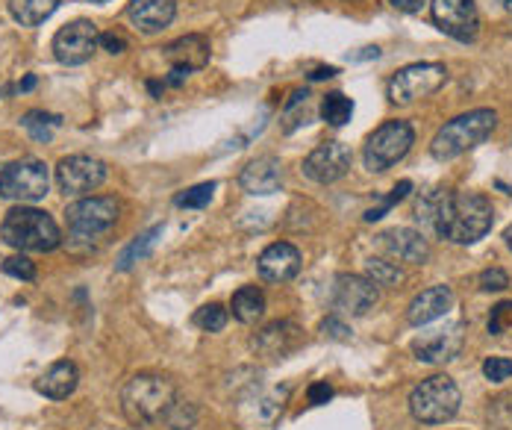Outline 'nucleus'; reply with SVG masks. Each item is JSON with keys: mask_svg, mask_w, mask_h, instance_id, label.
Listing matches in <instances>:
<instances>
[{"mask_svg": "<svg viewBox=\"0 0 512 430\" xmlns=\"http://www.w3.org/2000/svg\"><path fill=\"white\" fill-rule=\"evenodd\" d=\"M415 218L430 233L454 245H474L492 230L495 210H492V201L480 192L433 189L418 201Z\"/></svg>", "mask_w": 512, "mask_h": 430, "instance_id": "nucleus-1", "label": "nucleus"}, {"mask_svg": "<svg viewBox=\"0 0 512 430\" xmlns=\"http://www.w3.org/2000/svg\"><path fill=\"white\" fill-rule=\"evenodd\" d=\"M495 127H498V112L495 109L483 107L462 112V115L451 118L448 124L439 127V133L430 142V154L439 162L457 160L462 154H468L471 148H477L480 142H486Z\"/></svg>", "mask_w": 512, "mask_h": 430, "instance_id": "nucleus-2", "label": "nucleus"}, {"mask_svg": "<svg viewBox=\"0 0 512 430\" xmlns=\"http://www.w3.org/2000/svg\"><path fill=\"white\" fill-rule=\"evenodd\" d=\"M0 236L15 251L48 254L62 245V233H59L56 221L45 210H36V207H12L0 224Z\"/></svg>", "mask_w": 512, "mask_h": 430, "instance_id": "nucleus-3", "label": "nucleus"}, {"mask_svg": "<svg viewBox=\"0 0 512 430\" xmlns=\"http://www.w3.org/2000/svg\"><path fill=\"white\" fill-rule=\"evenodd\" d=\"M174 401H177V386L171 377L136 375L121 389V410L133 425H151L162 419Z\"/></svg>", "mask_w": 512, "mask_h": 430, "instance_id": "nucleus-4", "label": "nucleus"}, {"mask_svg": "<svg viewBox=\"0 0 512 430\" xmlns=\"http://www.w3.org/2000/svg\"><path fill=\"white\" fill-rule=\"evenodd\" d=\"M462 392L457 380L448 375H433L421 380L410 392V413L421 425H445L460 413Z\"/></svg>", "mask_w": 512, "mask_h": 430, "instance_id": "nucleus-5", "label": "nucleus"}, {"mask_svg": "<svg viewBox=\"0 0 512 430\" xmlns=\"http://www.w3.org/2000/svg\"><path fill=\"white\" fill-rule=\"evenodd\" d=\"M121 213V204L115 198H83L65 210V224H68V239L71 242H98L103 239Z\"/></svg>", "mask_w": 512, "mask_h": 430, "instance_id": "nucleus-6", "label": "nucleus"}, {"mask_svg": "<svg viewBox=\"0 0 512 430\" xmlns=\"http://www.w3.org/2000/svg\"><path fill=\"white\" fill-rule=\"evenodd\" d=\"M412 145H415V130H412L410 121H401V118L386 121L365 142V151H362L365 168L380 174V171L404 160L412 151Z\"/></svg>", "mask_w": 512, "mask_h": 430, "instance_id": "nucleus-7", "label": "nucleus"}, {"mask_svg": "<svg viewBox=\"0 0 512 430\" xmlns=\"http://www.w3.org/2000/svg\"><path fill=\"white\" fill-rule=\"evenodd\" d=\"M51 174L48 165L36 157H24L15 162H0V198L33 204L48 195Z\"/></svg>", "mask_w": 512, "mask_h": 430, "instance_id": "nucleus-8", "label": "nucleus"}, {"mask_svg": "<svg viewBox=\"0 0 512 430\" xmlns=\"http://www.w3.org/2000/svg\"><path fill=\"white\" fill-rule=\"evenodd\" d=\"M445 80H448V68L442 62H412L389 80V101L401 107L424 101L433 92H439Z\"/></svg>", "mask_w": 512, "mask_h": 430, "instance_id": "nucleus-9", "label": "nucleus"}, {"mask_svg": "<svg viewBox=\"0 0 512 430\" xmlns=\"http://www.w3.org/2000/svg\"><path fill=\"white\" fill-rule=\"evenodd\" d=\"M53 56L62 65H83L101 48V33L92 21L77 18L53 36Z\"/></svg>", "mask_w": 512, "mask_h": 430, "instance_id": "nucleus-10", "label": "nucleus"}, {"mask_svg": "<svg viewBox=\"0 0 512 430\" xmlns=\"http://www.w3.org/2000/svg\"><path fill=\"white\" fill-rule=\"evenodd\" d=\"M430 15L433 24L457 39V42H474L477 30H480V15L474 0H430Z\"/></svg>", "mask_w": 512, "mask_h": 430, "instance_id": "nucleus-11", "label": "nucleus"}, {"mask_svg": "<svg viewBox=\"0 0 512 430\" xmlns=\"http://www.w3.org/2000/svg\"><path fill=\"white\" fill-rule=\"evenodd\" d=\"M106 180V162L86 154L65 157L56 165V183L65 195H89Z\"/></svg>", "mask_w": 512, "mask_h": 430, "instance_id": "nucleus-12", "label": "nucleus"}, {"mask_svg": "<svg viewBox=\"0 0 512 430\" xmlns=\"http://www.w3.org/2000/svg\"><path fill=\"white\" fill-rule=\"evenodd\" d=\"M351 148L342 145V142H321L307 160H304V174H307L312 183H336L348 174L351 168Z\"/></svg>", "mask_w": 512, "mask_h": 430, "instance_id": "nucleus-13", "label": "nucleus"}, {"mask_svg": "<svg viewBox=\"0 0 512 430\" xmlns=\"http://www.w3.org/2000/svg\"><path fill=\"white\" fill-rule=\"evenodd\" d=\"M380 292L377 286L362 277V274H339L336 277V286H333V307L339 313H348V316H365L368 310H374Z\"/></svg>", "mask_w": 512, "mask_h": 430, "instance_id": "nucleus-14", "label": "nucleus"}, {"mask_svg": "<svg viewBox=\"0 0 512 430\" xmlns=\"http://www.w3.org/2000/svg\"><path fill=\"white\" fill-rule=\"evenodd\" d=\"M462 351V324L436 327L412 342V354L421 363H448Z\"/></svg>", "mask_w": 512, "mask_h": 430, "instance_id": "nucleus-15", "label": "nucleus"}, {"mask_svg": "<svg viewBox=\"0 0 512 430\" xmlns=\"http://www.w3.org/2000/svg\"><path fill=\"white\" fill-rule=\"evenodd\" d=\"M304 342V330L295 322H274L254 336V348L262 357L283 360Z\"/></svg>", "mask_w": 512, "mask_h": 430, "instance_id": "nucleus-16", "label": "nucleus"}, {"mask_svg": "<svg viewBox=\"0 0 512 430\" xmlns=\"http://www.w3.org/2000/svg\"><path fill=\"white\" fill-rule=\"evenodd\" d=\"M380 245L401 263H412V266H424L430 257V245L424 239L421 230L412 227H392L386 233H380Z\"/></svg>", "mask_w": 512, "mask_h": 430, "instance_id": "nucleus-17", "label": "nucleus"}, {"mask_svg": "<svg viewBox=\"0 0 512 430\" xmlns=\"http://www.w3.org/2000/svg\"><path fill=\"white\" fill-rule=\"evenodd\" d=\"M256 269L268 283H286L301 271V251L289 242H274L259 254Z\"/></svg>", "mask_w": 512, "mask_h": 430, "instance_id": "nucleus-18", "label": "nucleus"}, {"mask_svg": "<svg viewBox=\"0 0 512 430\" xmlns=\"http://www.w3.org/2000/svg\"><path fill=\"white\" fill-rule=\"evenodd\" d=\"M239 183L248 195H274L283 186V162L277 157H256L242 168Z\"/></svg>", "mask_w": 512, "mask_h": 430, "instance_id": "nucleus-19", "label": "nucleus"}, {"mask_svg": "<svg viewBox=\"0 0 512 430\" xmlns=\"http://www.w3.org/2000/svg\"><path fill=\"white\" fill-rule=\"evenodd\" d=\"M177 15V0H130L127 18L142 33H159L165 30Z\"/></svg>", "mask_w": 512, "mask_h": 430, "instance_id": "nucleus-20", "label": "nucleus"}, {"mask_svg": "<svg viewBox=\"0 0 512 430\" xmlns=\"http://www.w3.org/2000/svg\"><path fill=\"white\" fill-rule=\"evenodd\" d=\"M209 54H212V51H209V39H206V36H198V33L183 36V39H177V42H171V45L165 48L168 65L177 68V71H186V74L204 68L206 62H209Z\"/></svg>", "mask_w": 512, "mask_h": 430, "instance_id": "nucleus-21", "label": "nucleus"}, {"mask_svg": "<svg viewBox=\"0 0 512 430\" xmlns=\"http://www.w3.org/2000/svg\"><path fill=\"white\" fill-rule=\"evenodd\" d=\"M451 307H454V292H451V286H430V289H424V292L412 301L407 319H410V324H415V327H424V324L442 319Z\"/></svg>", "mask_w": 512, "mask_h": 430, "instance_id": "nucleus-22", "label": "nucleus"}, {"mask_svg": "<svg viewBox=\"0 0 512 430\" xmlns=\"http://www.w3.org/2000/svg\"><path fill=\"white\" fill-rule=\"evenodd\" d=\"M77 383H80V372H77V366H74V363H68V360H62V363H53L45 375H39V380H36V389H39L45 398L62 401V398H68V395L77 389Z\"/></svg>", "mask_w": 512, "mask_h": 430, "instance_id": "nucleus-23", "label": "nucleus"}, {"mask_svg": "<svg viewBox=\"0 0 512 430\" xmlns=\"http://www.w3.org/2000/svg\"><path fill=\"white\" fill-rule=\"evenodd\" d=\"M59 0H9V12L21 27H39L56 12Z\"/></svg>", "mask_w": 512, "mask_h": 430, "instance_id": "nucleus-24", "label": "nucleus"}, {"mask_svg": "<svg viewBox=\"0 0 512 430\" xmlns=\"http://www.w3.org/2000/svg\"><path fill=\"white\" fill-rule=\"evenodd\" d=\"M230 307H233V316H236L239 322L254 324L259 322L262 313H265V295H262L256 286H242V289L233 295Z\"/></svg>", "mask_w": 512, "mask_h": 430, "instance_id": "nucleus-25", "label": "nucleus"}, {"mask_svg": "<svg viewBox=\"0 0 512 430\" xmlns=\"http://www.w3.org/2000/svg\"><path fill=\"white\" fill-rule=\"evenodd\" d=\"M162 236V227H151L148 233H142L136 242H130L124 251H121V257H118V269L121 271H130L139 260H145L148 254H151V248L156 245V239Z\"/></svg>", "mask_w": 512, "mask_h": 430, "instance_id": "nucleus-26", "label": "nucleus"}, {"mask_svg": "<svg viewBox=\"0 0 512 430\" xmlns=\"http://www.w3.org/2000/svg\"><path fill=\"white\" fill-rule=\"evenodd\" d=\"M354 115V101L345 98L342 92H330L324 101H321V118L330 124V127H345Z\"/></svg>", "mask_w": 512, "mask_h": 430, "instance_id": "nucleus-27", "label": "nucleus"}, {"mask_svg": "<svg viewBox=\"0 0 512 430\" xmlns=\"http://www.w3.org/2000/svg\"><path fill=\"white\" fill-rule=\"evenodd\" d=\"M21 124L27 127V133H30L36 142H51L53 127H59L62 121H59L56 115L42 112V109H33V112H27V115L21 118Z\"/></svg>", "mask_w": 512, "mask_h": 430, "instance_id": "nucleus-28", "label": "nucleus"}, {"mask_svg": "<svg viewBox=\"0 0 512 430\" xmlns=\"http://www.w3.org/2000/svg\"><path fill=\"white\" fill-rule=\"evenodd\" d=\"M486 425H489V430H512V392H504V395L489 401Z\"/></svg>", "mask_w": 512, "mask_h": 430, "instance_id": "nucleus-29", "label": "nucleus"}, {"mask_svg": "<svg viewBox=\"0 0 512 430\" xmlns=\"http://www.w3.org/2000/svg\"><path fill=\"white\" fill-rule=\"evenodd\" d=\"M365 274L374 286H398L404 280V271L389 260H380V257H371L365 263Z\"/></svg>", "mask_w": 512, "mask_h": 430, "instance_id": "nucleus-30", "label": "nucleus"}, {"mask_svg": "<svg viewBox=\"0 0 512 430\" xmlns=\"http://www.w3.org/2000/svg\"><path fill=\"white\" fill-rule=\"evenodd\" d=\"M165 425L171 430H195L198 425V410L195 404H186V401H174L168 410H165Z\"/></svg>", "mask_w": 512, "mask_h": 430, "instance_id": "nucleus-31", "label": "nucleus"}, {"mask_svg": "<svg viewBox=\"0 0 512 430\" xmlns=\"http://www.w3.org/2000/svg\"><path fill=\"white\" fill-rule=\"evenodd\" d=\"M195 324L206 330V333H218V330H224V324H227V310L221 307V304H206L201 307L198 313H195Z\"/></svg>", "mask_w": 512, "mask_h": 430, "instance_id": "nucleus-32", "label": "nucleus"}, {"mask_svg": "<svg viewBox=\"0 0 512 430\" xmlns=\"http://www.w3.org/2000/svg\"><path fill=\"white\" fill-rule=\"evenodd\" d=\"M212 192H215V183H198L192 189H186L183 195H177V207H186V210H201L212 201Z\"/></svg>", "mask_w": 512, "mask_h": 430, "instance_id": "nucleus-33", "label": "nucleus"}, {"mask_svg": "<svg viewBox=\"0 0 512 430\" xmlns=\"http://www.w3.org/2000/svg\"><path fill=\"white\" fill-rule=\"evenodd\" d=\"M410 192H412L410 180H401V183H398V186L392 189V195H389V198H386V201H383V204H380L377 210H368V213H365V221H377V218H383V215L389 213V210H392L395 204H401V201H404V198H407Z\"/></svg>", "mask_w": 512, "mask_h": 430, "instance_id": "nucleus-34", "label": "nucleus"}, {"mask_svg": "<svg viewBox=\"0 0 512 430\" xmlns=\"http://www.w3.org/2000/svg\"><path fill=\"white\" fill-rule=\"evenodd\" d=\"M512 327V301H501L495 310H492V316H489V333L492 336H501V333H507Z\"/></svg>", "mask_w": 512, "mask_h": 430, "instance_id": "nucleus-35", "label": "nucleus"}, {"mask_svg": "<svg viewBox=\"0 0 512 430\" xmlns=\"http://www.w3.org/2000/svg\"><path fill=\"white\" fill-rule=\"evenodd\" d=\"M483 375H486V380H492V383H504V380H510L512 360H507V357H489V360L483 363Z\"/></svg>", "mask_w": 512, "mask_h": 430, "instance_id": "nucleus-36", "label": "nucleus"}, {"mask_svg": "<svg viewBox=\"0 0 512 430\" xmlns=\"http://www.w3.org/2000/svg\"><path fill=\"white\" fill-rule=\"evenodd\" d=\"M3 271L9 277H18V280H36V266L27 257H9V260H3Z\"/></svg>", "mask_w": 512, "mask_h": 430, "instance_id": "nucleus-37", "label": "nucleus"}, {"mask_svg": "<svg viewBox=\"0 0 512 430\" xmlns=\"http://www.w3.org/2000/svg\"><path fill=\"white\" fill-rule=\"evenodd\" d=\"M507 286H510V277H507V271L504 269L480 271V289H483V292H501V289H507Z\"/></svg>", "mask_w": 512, "mask_h": 430, "instance_id": "nucleus-38", "label": "nucleus"}, {"mask_svg": "<svg viewBox=\"0 0 512 430\" xmlns=\"http://www.w3.org/2000/svg\"><path fill=\"white\" fill-rule=\"evenodd\" d=\"M321 333L330 336V339H336V342H348V339H351V327L345 322H339L336 316L321 324Z\"/></svg>", "mask_w": 512, "mask_h": 430, "instance_id": "nucleus-39", "label": "nucleus"}, {"mask_svg": "<svg viewBox=\"0 0 512 430\" xmlns=\"http://www.w3.org/2000/svg\"><path fill=\"white\" fill-rule=\"evenodd\" d=\"M101 48L109 54H124L127 51V39L121 33H101Z\"/></svg>", "mask_w": 512, "mask_h": 430, "instance_id": "nucleus-40", "label": "nucleus"}, {"mask_svg": "<svg viewBox=\"0 0 512 430\" xmlns=\"http://www.w3.org/2000/svg\"><path fill=\"white\" fill-rule=\"evenodd\" d=\"M333 398V389L327 383H312L309 386V404H327Z\"/></svg>", "mask_w": 512, "mask_h": 430, "instance_id": "nucleus-41", "label": "nucleus"}, {"mask_svg": "<svg viewBox=\"0 0 512 430\" xmlns=\"http://www.w3.org/2000/svg\"><path fill=\"white\" fill-rule=\"evenodd\" d=\"M395 9H401V12H418L427 0H389Z\"/></svg>", "mask_w": 512, "mask_h": 430, "instance_id": "nucleus-42", "label": "nucleus"}, {"mask_svg": "<svg viewBox=\"0 0 512 430\" xmlns=\"http://www.w3.org/2000/svg\"><path fill=\"white\" fill-rule=\"evenodd\" d=\"M377 56H380V48H362V54H357L354 59L362 62V59H377Z\"/></svg>", "mask_w": 512, "mask_h": 430, "instance_id": "nucleus-43", "label": "nucleus"}, {"mask_svg": "<svg viewBox=\"0 0 512 430\" xmlns=\"http://www.w3.org/2000/svg\"><path fill=\"white\" fill-rule=\"evenodd\" d=\"M336 74V68H318L315 74H312V80H324V77H333Z\"/></svg>", "mask_w": 512, "mask_h": 430, "instance_id": "nucleus-44", "label": "nucleus"}, {"mask_svg": "<svg viewBox=\"0 0 512 430\" xmlns=\"http://www.w3.org/2000/svg\"><path fill=\"white\" fill-rule=\"evenodd\" d=\"M33 86H36V77H33V74H27V77H24V83H21L18 89H21V92H30Z\"/></svg>", "mask_w": 512, "mask_h": 430, "instance_id": "nucleus-45", "label": "nucleus"}, {"mask_svg": "<svg viewBox=\"0 0 512 430\" xmlns=\"http://www.w3.org/2000/svg\"><path fill=\"white\" fill-rule=\"evenodd\" d=\"M504 239H507V245H510V251H512V224L507 227V233H504Z\"/></svg>", "mask_w": 512, "mask_h": 430, "instance_id": "nucleus-46", "label": "nucleus"}, {"mask_svg": "<svg viewBox=\"0 0 512 430\" xmlns=\"http://www.w3.org/2000/svg\"><path fill=\"white\" fill-rule=\"evenodd\" d=\"M280 3H289V6H298V3H307V0H280Z\"/></svg>", "mask_w": 512, "mask_h": 430, "instance_id": "nucleus-47", "label": "nucleus"}, {"mask_svg": "<svg viewBox=\"0 0 512 430\" xmlns=\"http://www.w3.org/2000/svg\"><path fill=\"white\" fill-rule=\"evenodd\" d=\"M501 3H504V9H510L512 12V0H501Z\"/></svg>", "mask_w": 512, "mask_h": 430, "instance_id": "nucleus-48", "label": "nucleus"}, {"mask_svg": "<svg viewBox=\"0 0 512 430\" xmlns=\"http://www.w3.org/2000/svg\"><path fill=\"white\" fill-rule=\"evenodd\" d=\"M92 3H106V0H92Z\"/></svg>", "mask_w": 512, "mask_h": 430, "instance_id": "nucleus-49", "label": "nucleus"}]
</instances>
